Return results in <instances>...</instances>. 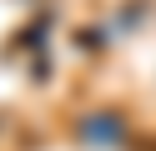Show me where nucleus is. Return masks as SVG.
Listing matches in <instances>:
<instances>
[{
	"instance_id": "obj_1",
	"label": "nucleus",
	"mask_w": 156,
	"mask_h": 151,
	"mask_svg": "<svg viewBox=\"0 0 156 151\" xmlns=\"http://www.w3.org/2000/svg\"><path fill=\"white\" fill-rule=\"evenodd\" d=\"M81 141H86V146H121V141H126V121L116 116V111L86 116L81 121Z\"/></svg>"
}]
</instances>
